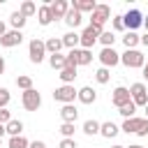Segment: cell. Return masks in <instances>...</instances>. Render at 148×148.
<instances>
[{"label": "cell", "instance_id": "1", "mask_svg": "<svg viewBox=\"0 0 148 148\" xmlns=\"http://www.w3.org/2000/svg\"><path fill=\"white\" fill-rule=\"evenodd\" d=\"M109 16H111L109 5H97V7H95V12L90 14V28H92V30H97V32L102 35V32H104V23L109 21Z\"/></svg>", "mask_w": 148, "mask_h": 148}, {"label": "cell", "instance_id": "2", "mask_svg": "<svg viewBox=\"0 0 148 148\" xmlns=\"http://www.w3.org/2000/svg\"><path fill=\"white\" fill-rule=\"evenodd\" d=\"M65 58H67L69 67H79V65H90L92 62V53L88 49H72Z\"/></svg>", "mask_w": 148, "mask_h": 148}, {"label": "cell", "instance_id": "3", "mask_svg": "<svg viewBox=\"0 0 148 148\" xmlns=\"http://www.w3.org/2000/svg\"><path fill=\"white\" fill-rule=\"evenodd\" d=\"M120 62H123L125 67H130V69H136V67H143V65H146V56H143L141 51H136V49H127V51L120 56Z\"/></svg>", "mask_w": 148, "mask_h": 148}, {"label": "cell", "instance_id": "4", "mask_svg": "<svg viewBox=\"0 0 148 148\" xmlns=\"http://www.w3.org/2000/svg\"><path fill=\"white\" fill-rule=\"evenodd\" d=\"M28 56H30V60H32L35 65H39V62L46 58V44H44L39 37L30 39V44H28Z\"/></svg>", "mask_w": 148, "mask_h": 148}, {"label": "cell", "instance_id": "5", "mask_svg": "<svg viewBox=\"0 0 148 148\" xmlns=\"http://www.w3.org/2000/svg\"><path fill=\"white\" fill-rule=\"evenodd\" d=\"M76 95H79V90H76L72 83H69V86H65V83H62L60 88H56V90H53V99H56V102H62V104H72Z\"/></svg>", "mask_w": 148, "mask_h": 148}, {"label": "cell", "instance_id": "6", "mask_svg": "<svg viewBox=\"0 0 148 148\" xmlns=\"http://www.w3.org/2000/svg\"><path fill=\"white\" fill-rule=\"evenodd\" d=\"M21 102H23L25 111H37V109L42 106V95H39L35 88H30V90H23V95H21Z\"/></svg>", "mask_w": 148, "mask_h": 148}, {"label": "cell", "instance_id": "7", "mask_svg": "<svg viewBox=\"0 0 148 148\" xmlns=\"http://www.w3.org/2000/svg\"><path fill=\"white\" fill-rule=\"evenodd\" d=\"M130 95H132V102H134L136 106H143V109H146V104H148V90H146V86H143L141 81L130 86Z\"/></svg>", "mask_w": 148, "mask_h": 148}, {"label": "cell", "instance_id": "8", "mask_svg": "<svg viewBox=\"0 0 148 148\" xmlns=\"http://www.w3.org/2000/svg\"><path fill=\"white\" fill-rule=\"evenodd\" d=\"M123 23H125V28L127 30H136L139 25H143V14L139 12V9H130L127 14H123Z\"/></svg>", "mask_w": 148, "mask_h": 148}, {"label": "cell", "instance_id": "9", "mask_svg": "<svg viewBox=\"0 0 148 148\" xmlns=\"http://www.w3.org/2000/svg\"><path fill=\"white\" fill-rule=\"evenodd\" d=\"M111 102L120 109V106H125V104H130L132 102V95H130V88H125V86H118L116 90H113V95H111Z\"/></svg>", "mask_w": 148, "mask_h": 148}, {"label": "cell", "instance_id": "10", "mask_svg": "<svg viewBox=\"0 0 148 148\" xmlns=\"http://www.w3.org/2000/svg\"><path fill=\"white\" fill-rule=\"evenodd\" d=\"M99 62H102V67H116L118 62H120V53H116L113 49H102V53H99Z\"/></svg>", "mask_w": 148, "mask_h": 148}, {"label": "cell", "instance_id": "11", "mask_svg": "<svg viewBox=\"0 0 148 148\" xmlns=\"http://www.w3.org/2000/svg\"><path fill=\"white\" fill-rule=\"evenodd\" d=\"M21 42H23V35H21V30H7V35H5V37H0V44H2L5 49L18 46Z\"/></svg>", "mask_w": 148, "mask_h": 148}, {"label": "cell", "instance_id": "12", "mask_svg": "<svg viewBox=\"0 0 148 148\" xmlns=\"http://www.w3.org/2000/svg\"><path fill=\"white\" fill-rule=\"evenodd\" d=\"M95 42H99V32H97V30H92V28L88 25V28L81 32V49H88V51H90Z\"/></svg>", "mask_w": 148, "mask_h": 148}, {"label": "cell", "instance_id": "13", "mask_svg": "<svg viewBox=\"0 0 148 148\" xmlns=\"http://www.w3.org/2000/svg\"><path fill=\"white\" fill-rule=\"evenodd\" d=\"M67 12H69V2H67V0H56V2H51L53 21H56V18H65V16H67Z\"/></svg>", "mask_w": 148, "mask_h": 148}, {"label": "cell", "instance_id": "14", "mask_svg": "<svg viewBox=\"0 0 148 148\" xmlns=\"http://www.w3.org/2000/svg\"><path fill=\"white\" fill-rule=\"evenodd\" d=\"M143 120H146V118H127V120H123V127H120V130L127 132V134H139Z\"/></svg>", "mask_w": 148, "mask_h": 148}, {"label": "cell", "instance_id": "15", "mask_svg": "<svg viewBox=\"0 0 148 148\" xmlns=\"http://www.w3.org/2000/svg\"><path fill=\"white\" fill-rule=\"evenodd\" d=\"M60 118H62V123H76L79 109H76L74 104H65V106L60 109Z\"/></svg>", "mask_w": 148, "mask_h": 148}, {"label": "cell", "instance_id": "16", "mask_svg": "<svg viewBox=\"0 0 148 148\" xmlns=\"http://www.w3.org/2000/svg\"><path fill=\"white\" fill-rule=\"evenodd\" d=\"M76 97H79L81 104H92V102L97 99V92H95L90 86H83V88H79V95H76Z\"/></svg>", "mask_w": 148, "mask_h": 148}, {"label": "cell", "instance_id": "17", "mask_svg": "<svg viewBox=\"0 0 148 148\" xmlns=\"http://www.w3.org/2000/svg\"><path fill=\"white\" fill-rule=\"evenodd\" d=\"M37 21H39V25H49V23L53 21V14H51V5H42V7L37 9Z\"/></svg>", "mask_w": 148, "mask_h": 148}, {"label": "cell", "instance_id": "18", "mask_svg": "<svg viewBox=\"0 0 148 148\" xmlns=\"http://www.w3.org/2000/svg\"><path fill=\"white\" fill-rule=\"evenodd\" d=\"M118 132H120V127H118L116 123H111V120L102 123V127H99V134H102L104 139H113V136H116Z\"/></svg>", "mask_w": 148, "mask_h": 148}, {"label": "cell", "instance_id": "19", "mask_svg": "<svg viewBox=\"0 0 148 148\" xmlns=\"http://www.w3.org/2000/svg\"><path fill=\"white\" fill-rule=\"evenodd\" d=\"M72 7H74L76 12H81V14H83V12H90V14H92L95 7H97V2H95V0H74Z\"/></svg>", "mask_w": 148, "mask_h": 148}, {"label": "cell", "instance_id": "20", "mask_svg": "<svg viewBox=\"0 0 148 148\" xmlns=\"http://www.w3.org/2000/svg\"><path fill=\"white\" fill-rule=\"evenodd\" d=\"M81 21H83V14L76 12L74 7H69V12H67V16H65V23H67L69 28H76V25H81Z\"/></svg>", "mask_w": 148, "mask_h": 148}, {"label": "cell", "instance_id": "21", "mask_svg": "<svg viewBox=\"0 0 148 148\" xmlns=\"http://www.w3.org/2000/svg\"><path fill=\"white\" fill-rule=\"evenodd\" d=\"M79 44H81V35H79V32H74V30H72V32L62 35V46H67L69 51H72V49H76Z\"/></svg>", "mask_w": 148, "mask_h": 148}, {"label": "cell", "instance_id": "22", "mask_svg": "<svg viewBox=\"0 0 148 148\" xmlns=\"http://www.w3.org/2000/svg\"><path fill=\"white\" fill-rule=\"evenodd\" d=\"M44 44H46V53H49V56L60 53V49H62V37H49Z\"/></svg>", "mask_w": 148, "mask_h": 148}, {"label": "cell", "instance_id": "23", "mask_svg": "<svg viewBox=\"0 0 148 148\" xmlns=\"http://www.w3.org/2000/svg\"><path fill=\"white\" fill-rule=\"evenodd\" d=\"M60 79H62V83L65 86H69L74 79H76V67H69V65H65L62 69H60V74H58Z\"/></svg>", "mask_w": 148, "mask_h": 148}, {"label": "cell", "instance_id": "24", "mask_svg": "<svg viewBox=\"0 0 148 148\" xmlns=\"http://www.w3.org/2000/svg\"><path fill=\"white\" fill-rule=\"evenodd\" d=\"M5 130H7V134H9V136H21V132H23V123L12 118V120L5 125Z\"/></svg>", "mask_w": 148, "mask_h": 148}, {"label": "cell", "instance_id": "25", "mask_svg": "<svg viewBox=\"0 0 148 148\" xmlns=\"http://www.w3.org/2000/svg\"><path fill=\"white\" fill-rule=\"evenodd\" d=\"M141 42V37L136 35V32H132V30H127L125 32V37H123V44H125V49H136V44Z\"/></svg>", "mask_w": 148, "mask_h": 148}, {"label": "cell", "instance_id": "26", "mask_svg": "<svg viewBox=\"0 0 148 148\" xmlns=\"http://www.w3.org/2000/svg\"><path fill=\"white\" fill-rule=\"evenodd\" d=\"M18 12H21V14L25 16V18H28V16H35V14H37V5H35L32 0H23V2H21V9H18Z\"/></svg>", "mask_w": 148, "mask_h": 148}, {"label": "cell", "instance_id": "27", "mask_svg": "<svg viewBox=\"0 0 148 148\" xmlns=\"http://www.w3.org/2000/svg\"><path fill=\"white\" fill-rule=\"evenodd\" d=\"M25 21H28V18H25L21 12H12V16H9V23H12L14 30H21V28L25 25Z\"/></svg>", "mask_w": 148, "mask_h": 148}, {"label": "cell", "instance_id": "28", "mask_svg": "<svg viewBox=\"0 0 148 148\" xmlns=\"http://www.w3.org/2000/svg\"><path fill=\"white\" fill-rule=\"evenodd\" d=\"M99 127H102V123H97V120H86L83 123V132L88 134V136H95V134H99Z\"/></svg>", "mask_w": 148, "mask_h": 148}, {"label": "cell", "instance_id": "29", "mask_svg": "<svg viewBox=\"0 0 148 148\" xmlns=\"http://www.w3.org/2000/svg\"><path fill=\"white\" fill-rule=\"evenodd\" d=\"M49 65H51L53 69H62V67L67 65V58L60 56V53H53V56H49Z\"/></svg>", "mask_w": 148, "mask_h": 148}, {"label": "cell", "instance_id": "30", "mask_svg": "<svg viewBox=\"0 0 148 148\" xmlns=\"http://www.w3.org/2000/svg\"><path fill=\"white\" fill-rule=\"evenodd\" d=\"M9 148H30V141L21 134V136H9Z\"/></svg>", "mask_w": 148, "mask_h": 148}, {"label": "cell", "instance_id": "31", "mask_svg": "<svg viewBox=\"0 0 148 148\" xmlns=\"http://www.w3.org/2000/svg\"><path fill=\"white\" fill-rule=\"evenodd\" d=\"M99 42L104 44V49H113V42H116V35H113V32H109V30H104V32L99 35Z\"/></svg>", "mask_w": 148, "mask_h": 148}, {"label": "cell", "instance_id": "32", "mask_svg": "<svg viewBox=\"0 0 148 148\" xmlns=\"http://www.w3.org/2000/svg\"><path fill=\"white\" fill-rule=\"evenodd\" d=\"M134 111H136V104H134V102H130V104H125V106L118 109V113H120L125 120H127V118H134Z\"/></svg>", "mask_w": 148, "mask_h": 148}, {"label": "cell", "instance_id": "33", "mask_svg": "<svg viewBox=\"0 0 148 148\" xmlns=\"http://www.w3.org/2000/svg\"><path fill=\"white\" fill-rule=\"evenodd\" d=\"M95 79H97V83H109V79H111V72H109L106 67H99V69L95 72Z\"/></svg>", "mask_w": 148, "mask_h": 148}, {"label": "cell", "instance_id": "34", "mask_svg": "<svg viewBox=\"0 0 148 148\" xmlns=\"http://www.w3.org/2000/svg\"><path fill=\"white\" fill-rule=\"evenodd\" d=\"M16 86H18L21 90H30V88H32V79L25 76V74H23V76H16Z\"/></svg>", "mask_w": 148, "mask_h": 148}, {"label": "cell", "instance_id": "35", "mask_svg": "<svg viewBox=\"0 0 148 148\" xmlns=\"http://www.w3.org/2000/svg\"><path fill=\"white\" fill-rule=\"evenodd\" d=\"M60 134L65 139H74V123H62L60 125Z\"/></svg>", "mask_w": 148, "mask_h": 148}, {"label": "cell", "instance_id": "36", "mask_svg": "<svg viewBox=\"0 0 148 148\" xmlns=\"http://www.w3.org/2000/svg\"><path fill=\"white\" fill-rule=\"evenodd\" d=\"M9 104V90L7 88H0V109H5Z\"/></svg>", "mask_w": 148, "mask_h": 148}, {"label": "cell", "instance_id": "37", "mask_svg": "<svg viewBox=\"0 0 148 148\" xmlns=\"http://www.w3.org/2000/svg\"><path fill=\"white\" fill-rule=\"evenodd\" d=\"M111 23H113V30H125V23H123V16H113V18H111Z\"/></svg>", "mask_w": 148, "mask_h": 148}, {"label": "cell", "instance_id": "38", "mask_svg": "<svg viewBox=\"0 0 148 148\" xmlns=\"http://www.w3.org/2000/svg\"><path fill=\"white\" fill-rule=\"evenodd\" d=\"M9 120H12V113L7 109H0V125H7Z\"/></svg>", "mask_w": 148, "mask_h": 148}, {"label": "cell", "instance_id": "39", "mask_svg": "<svg viewBox=\"0 0 148 148\" xmlns=\"http://www.w3.org/2000/svg\"><path fill=\"white\" fill-rule=\"evenodd\" d=\"M58 148H79V146H76V141H74V139H62Z\"/></svg>", "mask_w": 148, "mask_h": 148}, {"label": "cell", "instance_id": "40", "mask_svg": "<svg viewBox=\"0 0 148 148\" xmlns=\"http://www.w3.org/2000/svg\"><path fill=\"white\" fill-rule=\"evenodd\" d=\"M30 148H46V143H44V141H32Z\"/></svg>", "mask_w": 148, "mask_h": 148}, {"label": "cell", "instance_id": "41", "mask_svg": "<svg viewBox=\"0 0 148 148\" xmlns=\"http://www.w3.org/2000/svg\"><path fill=\"white\" fill-rule=\"evenodd\" d=\"M7 35V25H5V21H0V37H5Z\"/></svg>", "mask_w": 148, "mask_h": 148}, {"label": "cell", "instance_id": "42", "mask_svg": "<svg viewBox=\"0 0 148 148\" xmlns=\"http://www.w3.org/2000/svg\"><path fill=\"white\" fill-rule=\"evenodd\" d=\"M0 74H5V58L0 56Z\"/></svg>", "mask_w": 148, "mask_h": 148}, {"label": "cell", "instance_id": "43", "mask_svg": "<svg viewBox=\"0 0 148 148\" xmlns=\"http://www.w3.org/2000/svg\"><path fill=\"white\" fill-rule=\"evenodd\" d=\"M141 44H143V46H148V32H146V35L141 37Z\"/></svg>", "mask_w": 148, "mask_h": 148}, {"label": "cell", "instance_id": "44", "mask_svg": "<svg viewBox=\"0 0 148 148\" xmlns=\"http://www.w3.org/2000/svg\"><path fill=\"white\" fill-rule=\"evenodd\" d=\"M143 79H146V81H148V62H146V65H143Z\"/></svg>", "mask_w": 148, "mask_h": 148}, {"label": "cell", "instance_id": "45", "mask_svg": "<svg viewBox=\"0 0 148 148\" xmlns=\"http://www.w3.org/2000/svg\"><path fill=\"white\" fill-rule=\"evenodd\" d=\"M143 28H146V32H148V16H143Z\"/></svg>", "mask_w": 148, "mask_h": 148}, {"label": "cell", "instance_id": "46", "mask_svg": "<svg viewBox=\"0 0 148 148\" xmlns=\"http://www.w3.org/2000/svg\"><path fill=\"white\" fill-rule=\"evenodd\" d=\"M2 134H7V130H5V125H0V136H2Z\"/></svg>", "mask_w": 148, "mask_h": 148}, {"label": "cell", "instance_id": "47", "mask_svg": "<svg viewBox=\"0 0 148 148\" xmlns=\"http://www.w3.org/2000/svg\"><path fill=\"white\" fill-rule=\"evenodd\" d=\"M130 148H143V146H139V143H134V146H130Z\"/></svg>", "mask_w": 148, "mask_h": 148}, {"label": "cell", "instance_id": "48", "mask_svg": "<svg viewBox=\"0 0 148 148\" xmlns=\"http://www.w3.org/2000/svg\"><path fill=\"white\" fill-rule=\"evenodd\" d=\"M113 148H127V146H113Z\"/></svg>", "mask_w": 148, "mask_h": 148}, {"label": "cell", "instance_id": "49", "mask_svg": "<svg viewBox=\"0 0 148 148\" xmlns=\"http://www.w3.org/2000/svg\"><path fill=\"white\" fill-rule=\"evenodd\" d=\"M146 118H148V104H146Z\"/></svg>", "mask_w": 148, "mask_h": 148}, {"label": "cell", "instance_id": "50", "mask_svg": "<svg viewBox=\"0 0 148 148\" xmlns=\"http://www.w3.org/2000/svg\"><path fill=\"white\" fill-rule=\"evenodd\" d=\"M0 143H2V136H0Z\"/></svg>", "mask_w": 148, "mask_h": 148}]
</instances>
